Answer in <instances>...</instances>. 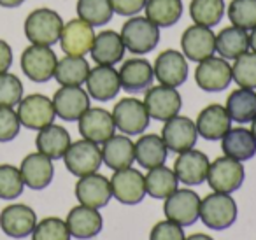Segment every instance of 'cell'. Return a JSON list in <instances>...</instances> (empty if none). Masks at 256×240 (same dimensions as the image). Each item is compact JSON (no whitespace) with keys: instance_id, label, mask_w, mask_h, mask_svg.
Returning a JSON list of instances; mask_svg holds the SVG:
<instances>
[{"instance_id":"c3c4849f","label":"cell","mask_w":256,"mask_h":240,"mask_svg":"<svg viewBox=\"0 0 256 240\" xmlns=\"http://www.w3.org/2000/svg\"><path fill=\"white\" fill-rule=\"evenodd\" d=\"M23 2H25V0H0V6L8 9H14V8H20Z\"/></svg>"},{"instance_id":"9a60e30c","label":"cell","mask_w":256,"mask_h":240,"mask_svg":"<svg viewBox=\"0 0 256 240\" xmlns=\"http://www.w3.org/2000/svg\"><path fill=\"white\" fill-rule=\"evenodd\" d=\"M95 32L93 26L88 25L82 20H70L68 23H64V28L60 34V46L62 51L68 56H84L92 51Z\"/></svg>"},{"instance_id":"ac0fdd59","label":"cell","mask_w":256,"mask_h":240,"mask_svg":"<svg viewBox=\"0 0 256 240\" xmlns=\"http://www.w3.org/2000/svg\"><path fill=\"white\" fill-rule=\"evenodd\" d=\"M54 112L64 121H78L90 109V95L81 86H62L53 96Z\"/></svg>"},{"instance_id":"ab89813d","label":"cell","mask_w":256,"mask_h":240,"mask_svg":"<svg viewBox=\"0 0 256 240\" xmlns=\"http://www.w3.org/2000/svg\"><path fill=\"white\" fill-rule=\"evenodd\" d=\"M232 78L240 88H256V53H244L232 65Z\"/></svg>"},{"instance_id":"2e32d148","label":"cell","mask_w":256,"mask_h":240,"mask_svg":"<svg viewBox=\"0 0 256 240\" xmlns=\"http://www.w3.org/2000/svg\"><path fill=\"white\" fill-rule=\"evenodd\" d=\"M37 224V214L32 207L25 204L8 205L0 212V228L8 236L12 238H25L32 235Z\"/></svg>"},{"instance_id":"f35d334b","label":"cell","mask_w":256,"mask_h":240,"mask_svg":"<svg viewBox=\"0 0 256 240\" xmlns=\"http://www.w3.org/2000/svg\"><path fill=\"white\" fill-rule=\"evenodd\" d=\"M226 12L234 26L244 30L256 28V0H232Z\"/></svg>"},{"instance_id":"6da1fadb","label":"cell","mask_w":256,"mask_h":240,"mask_svg":"<svg viewBox=\"0 0 256 240\" xmlns=\"http://www.w3.org/2000/svg\"><path fill=\"white\" fill-rule=\"evenodd\" d=\"M64 28L62 16L53 9H36L25 20V36L37 46H53L60 40Z\"/></svg>"},{"instance_id":"60d3db41","label":"cell","mask_w":256,"mask_h":240,"mask_svg":"<svg viewBox=\"0 0 256 240\" xmlns=\"http://www.w3.org/2000/svg\"><path fill=\"white\" fill-rule=\"evenodd\" d=\"M25 182L22 179L20 168L12 165H0V198L2 200H14L23 193Z\"/></svg>"},{"instance_id":"bcb514c9","label":"cell","mask_w":256,"mask_h":240,"mask_svg":"<svg viewBox=\"0 0 256 240\" xmlns=\"http://www.w3.org/2000/svg\"><path fill=\"white\" fill-rule=\"evenodd\" d=\"M148 0H110V8L120 16H136L144 11Z\"/></svg>"},{"instance_id":"1f68e13d","label":"cell","mask_w":256,"mask_h":240,"mask_svg":"<svg viewBox=\"0 0 256 240\" xmlns=\"http://www.w3.org/2000/svg\"><path fill=\"white\" fill-rule=\"evenodd\" d=\"M249 50L248 30L238 26H226L216 36V53L224 60H237Z\"/></svg>"},{"instance_id":"7c38bea8","label":"cell","mask_w":256,"mask_h":240,"mask_svg":"<svg viewBox=\"0 0 256 240\" xmlns=\"http://www.w3.org/2000/svg\"><path fill=\"white\" fill-rule=\"evenodd\" d=\"M144 106H146L151 120L165 123L179 114L182 107V98L176 88L160 84L154 88H148L146 96H144Z\"/></svg>"},{"instance_id":"681fc988","label":"cell","mask_w":256,"mask_h":240,"mask_svg":"<svg viewBox=\"0 0 256 240\" xmlns=\"http://www.w3.org/2000/svg\"><path fill=\"white\" fill-rule=\"evenodd\" d=\"M184 240H214L210 235H206V233H193V235L186 236Z\"/></svg>"},{"instance_id":"e0dca14e","label":"cell","mask_w":256,"mask_h":240,"mask_svg":"<svg viewBox=\"0 0 256 240\" xmlns=\"http://www.w3.org/2000/svg\"><path fill=\"white\" fill-rule=\"evenodd\" d=\"M182 54L190 62L200 64L216 53V36L210 28L202 25H193L184 30L181 37Z\"/></svg>"},{"instance_id":"74e56055","label":"cell","mask_w":256,"mask_h":240,"mask_svg":"<svg viewBox=\"0 0 256 240\" xmlns=\"http://www.w3.org/2000/svg\"><path fill=\"white\" fill-rule=\"evenodd\" d=\"M114 11L110 0H78V16L92 26H102L110 22Z\"/></svg>"},{"instance_id":"5b68a950","label":"cell","mask_w":256,"mask_h":240,"mask_svg":"<svg viewBox=\"0 0 256 240\" xmlns=\"http://www.w3.org/2000/svg\"><path fill=\"white\" fill-rule=\"evenodd\" d=\"M112 120L116 128L124 135H142L150 126V114L144 102L137 98H121L112 109Z\"/></svg>"},{"instance_id":"d6a6232c","label":"cell","mask_w":256,"mask_h":240,"mask_svg":"<svg viewBox=\"0 0 256 240\" xmlns=\"http://www.w3.org/2000/svg\"><path fill=\"white\" fill-rule=\"evenodd\" d=\"M224 109L235 123H251L256 118V93L248 88L235 90L228 95Z\"/></svg>"},{"instance_id":"f1b7e54d","label":"cell","mask_w":256,"mask_h":240,"mask_svg":"<svg viewBox=\"0 0 256 240\" xmlns=\"http://www.w3.org/2000/svg\"><path fill=\"white\" fill-rule=\"evenodd\" d=\"M221 149L224 156L237 162H248L256 154V138L248 128H230L221 138Z\"/></svg>"},{"instance_id":"3957f363","label":"cell","mask_w":256,"mask_h":240,"mask_svg":"<svg viewBox=\"0 0 256 240\" xmlns=\"http://www.w3.org/2000/svg\"><path fill=\"white\" fill-rule=\"evenodd\" d=\"M202 222L210 230L230 228L237 219V204L226 193H210L204 200H200V216Z\"/></svg>"},{"instance_id":"7dc6e473","label":"cell","mask_w":256,"mask_h":240,"mask_svg":"<svg viewBox=\"0 0 256 240\" xmlns=\"http://www.w3.org/2000/svg\"><path fill=\"white\" fill-rule=\"evenodd\" d=\"M12 65V50L6 40L0 39V74L9 70Z\"/></svg>"},{"instance_id":"8d00e7d4","label":"cell","mask_w":256,"mask_h":240,"mask_svg":"<svg viewBox=\"0 0 256 240\" xmlns=\"http://www.w3.org/2000/svg\"><path fill=\"white\" fill-rule=\"evenodd\" d=\"M224 14V0H192L190 16L195 25L212 28Z\"/></svg>"},{"instance_id":"4dcf8cb0","label":"cell","mask_w":256,"mask_h":240,"mask_svg":"<svg viewBox=\"0 0 256 240\" xmlns=\"http://www.w3.org/2000/svg\"><path fill=\"white\" fill-rule=\"evenodd\" d=\"M167 146H165L164 138L156 134H148L139 137L136 142V162L139 163L142 168H154L160 166L167 160Z\"/></svg>"},{"instance_id":"7a4b0ae2","label":"cell","mask_w":256,"mask_h":240,"mask_svg":"<svg viewBox=\"0 0 256 240\" xmlns=\"http://www.w3.org/2000/svg\"><path fill=\"white\" fill-rule=\"evenodd\" d=\"M121 40L124 50L134 54H148L160 42V28L146 16H134L121 28Z\"/></svg>"},{"instance_id":"7402d4cb","label":"cell","mask_w":256,"mask_h":240,"mask_svg":"<svg viewBox=\"0 0 256 240\" xmlns=\"http://www.w3.org/2000/svg\"><path fill=\"white\" fill-rule=\"evenodd\" d=\"M209 165L210 163L207 154L196 149H190L178 156V160L174 162V172L179 182L186 186H198L207 179Z\"/></svg>"},{"instance_id":"ee69618b","label":"cell","mask_w":256,"mask_h":240,"mask_svg":"<svg viewBox=\"0 0 256 240\" xmlns=\"http://www.w3.org/2000/svg\"><path fill=\"white\" fill-rule=\"evenodd\" d=\"M20 118L12 107L0 106V142H9L20 134Z\"/></svg>"},{"instance_id":"836d02e7","label":"cell","mask_w":256,"mask_h":240,"mask_svg":"<svg viewBox=\"0 0 256 240\" xmlns=\"http://www.w3.org/2000/svg\"><path fill=\"white\" fill-rule=\"evenodd\" d=\"M146 18L158 28L176 25L182 16V0H148Z\"/></svg>"},{"instance_id":"8fae6325","label":"cell","mask_w":256,"mask_h":240,"mask_svg":"<svg viewBox=\"0 0 256 240\" xmlns=\"http://www.w3.org/2000/svg\"><path fill=\"white\" fill-rule=\"evenodd\" d=\"M195 81L202 92L220 93L230 86L234 81L232 67L224 58H206L198 64L195 70Z\"/></svg>"},{"instance_id":"ba28073f","label":"cell","mask_w":256,"mask_h":240,"mask_svg":"<svg viewBox=\"0 0 256 240\" xmlns=\"http://www.w3.org/2000/svg\"><path fill=\"white\" fill-rule=\"evenodd\" d=\"M165 218L179 226H192L198 221L200 196L193 190H176L164 204Z\"/></svg>"},{"instance_id":"f907efd6","label":"cell","mask_w":256,"mask_h":240,"mask_svg":"<svg viewBox=\"0 0 256 240\" xmlns=\"http://www.w3.org/2000/svg\"><path fill=\"white\" fill-rule=\"evenodd\" d=\"M249 48L256 53V28H252L249 34Z\"/></svg>"},{"instance_id":"603a6c76","label":"cell","mask_w":256,"mask_h":240,"mask_svg":"<svg viewBox=\"0 0 256 240\" xmlns=\"http://www.w3.org/2000/svg\"><path fill=\"white\" fill-rule=\"evenodd\" d=\"M86 88H88V95L92 98L98 100V102H109L121 90L120 74L110 65H98L90 70L88 78H86Z\"/></svg>"},{"instance_id":"e575fe53","label":"cell","mask_w":256,"mask_h":240,"mask_svg":"<svg viewBox=\"0 0 256 240\" xmlns=\"http://www.w3.org/2000/svg\"><path fill=\"white\" fill-rule=\"evenodd\" d=\"M90 74V65L84 56H65L58 60L54 68V79L62 86H81Z\"/></svg>"},{"instance_id":"83f0119b","label":"cell","mask_w":256,"mask_h":240,"mask_svg":"<svg viewBox=\"0 0 256 240\" xmlns=\"http://www.w3.org/2000/svg\"><path fill=\"white\" fill-rule=\"evenodd\" d=\"M92 60L96 65H116L124 56V44L121 36L114 30H104L95 36L92 46Z\"/></svg>"},{"instance_id":"f546056e","label":"cell","mask_w":256,"mask_h":240,"mask_svg":"<svg viewBox=\"0 0 256 240\" xmlns=\"http://www.w3.org/2000/svg\"><path fill=\"white\" fill-rule=\"evenodd\" d=\"M70 134L60 124H48L39 130L36 138L37 151L46 154L51 160H60L65 156L68 146H70Z\"/></svg>"},{"instance_id":"9c48e42d","label":"cell","mask_w":256,"mask_h":240,"mask_svg":"<svg viewBox=\"0 0 256 240\" xmlns=\"http://www.w3.org/2000/svg\"><path fill=\"white\" fill-rule=\"evenodd\" d=\"M112 196L123 205H137L146 196V180L139 170L128 168L116 170L110 177Z\"/></svg>"},{"instance_id":"cb8c5ba5","label":"cell","mask_w":256,"mask_h":240,"mask_svg":"<svg viewBox=\"0 0 256 240\" xmlns=\"http://www.w3.org/2000/svg\"><path fill=\"white\" fill-rule=\"evenodd\" d=\"M65 222H67L70 235L79 240L93 238L104 228V219L98 208L86 207V205H78V207L70 208Z\"/></svg>"},{"instance_id":"52a82bcc","label":"cell","mask_w":256,"mask_h":240,"mask_svg":"<svg viewBox=\"0 0 256 240\" xmlns=\"http://www.w3.org/2000/svg\"><path fill=\"white\" fill-rule=\"evenodd\" d=\"M56 64L58 58L50 46L32 44L22 54V70L34 82H48L54 78Z\"/></svg>"},{"instance_id":"277c9868","label":"cell","mask_w":256,"mask_h":240,"mask_svg":"<svg viewBox=\"0 0 256 240\" xmlns=\"http://www.w3.org/2000/svg\"><path fill=\"white\" fill-rule=\"evenodd\" d=\"M246 179V170L242 162H237L228 156H221L216 158L209 165V172H207V182H209L210 190L216 193H226L232 194L242 186Z\"/></svg>"},{"instance_id":"8992f818","label":"cell","mask_w":256,"mask_h":240,"mask_svg":"<svg viewBox=\"0 0 256 240\" xmlns=\"http://www.w3.org/2000/svg\"><path fill=\"white\" fill-rule=\"evenodd\" d=\"M67 170L76 177H84L95 174L102 166V151L98 144L92 140H78L68 146L64 156Z\"/></svg>"},{"instance_id":"30bf717a","label":"cell","mask_w":256,"mask_h":240,"mask_svg":"<svg viewBox=\"0 0 256 240\" xmlns=\"http://www.w3.org/2000/svg\"><path fill=\"white\" fill-rule=\"evenodd\" d=\"M54 116H56V112H54L53 100L48 98L46 95H40V93L25 96L18 104L20 123L28 130H42L44 126L53 123Z\"/></svg>"},{"instance_id":"5bb4252c","label":"cell","mask_w":256,"mask_h":240,"mask_svg":"<svg viewBox=\"0 0 256 240\" xmlns=\"http://www.w3.org/2000/svg\"><path fill=\"white\" fill-rule=\"evenodd\" d=\"M153 72H154V78L160 81V84L178 88V86L184 84L186 79H188L190 74L188 60L179 51L167 50L158 54L156 62H154Z\"/></svg>"},{"instance_id":"4316f807","label":"cell","mask_w":256,"mask_h":240,"mask_svg":"<svg viewBox=\"0 0 256 240\" xmlns=\"http://www.w3.org/2000/svg\"><path fill=\"white\" fill-rule=\"evenodd\" d=\"M118 74H120L121 88L128 93H139L151 88L154 79L153 67L144 58H132L124 62Z\"/></svg>"},{"instance_id":"7bdbcfd3","label":"cell","mask_w":256,"mask_h":240,"mask_svg":"<svg viewBox=\"0 0 256 240\" xmlns=\"http://www.w3.org/2000/svg\"><path fill=\"white\" fill-rule=\"evenodd\" d=\"M23 98V84L14 74H0V106L14 107Z\"/></svg>"},{"instance_id":"4fadbf2b","label":"cell","mask_w":256,"mask_h":240,"mask_svg":"<svg viewBox=\"0 0 256 240\" xmlns=\"http://www.w3.org/2000/svg\"><path fill=\"white\" fill-rule=\"evenodd\" d=\"M162 138H164L168 151L181 154V152L195 148L198 132H196L195 123L190 118L178 114V116L165 121L164 128H162Z\"/></svg>"},{"instance_id":"484cf974","label":"cell","mask_w":256,"mask_h":240,"mask_svg":"<svg viewBox=\"0 0 256 240\" xmlns=\"http://www.w3.org/2000/svg\"><path fill=\"white\" fill-rule=\"evenodd\" d=\"M102 163L110 170H121L132 166L136 162V144L128 135H112L102 146Z\"/></svg>"},{"instance_id":"d590c367","label":"cell","mask_w":256,"mask_h":240,"mask_svg":"<svg viewBox=\"0 0 256 240\" xmlns=\"http://www.w3.org/2000/svg\"><path fill=\"white\" fill-rule=\"evenodd\" d=\"M144 180H146V194L153 198H167L178 190V176L172 168L165 165L154 166L150 172L144 176Z\"/></svg>"},{"instance_id":"d4e9b609","label":"cell","mask_w":256,"mask_h":240,"mask_svg":"<svg viewBox=\"0 0 256 240\" xmlns=\"http://www.w3.org/2000/svg\"><path fill=\"white\" fill-rule=\"evenodd\" d=\"M196 132L206 140H221L232 128V120L226 109L220 104H210L196 118Z\"/></svg>"},{"instance_id":"816d5d0a","label":"cell","mask_w":256,"mask_h":240,"mask_svg":"<svg viewBox=\"0 0 256 240\" xmlns=\"http://www.w3.org/2000/svg\"><path fill=\"white\" fill-rule=\"evenodd\" d=\"M251 134L254 135V138H256V118L251 121Z\"/></svg>"},{"instance_id":"ffe728a7","label":"cell","mask_w":256,"mask_h":240,"mask_svg":"<svg viewBox=\"0 0 256 240\" xmlns=\"http://www.w3.org/2000/svg\"><path fill=\"white\" fill-rule=\"evenodd\" d=\"M78 121L79 134L82 135V138L95 142V144H104L116 132L112 114L100 107H90Z\"/></svg>"},{"instance_id":"44dd1931","label":"cell","mask_w":256,"mask_h":240,"mask_svg":"<svg viewBox=\"0 0 256 240\" xmlns=\"http://www.w3.org/2000/svg\"><path fill=\"white\" fill-rule=\"evenodd\" d=\"M20 174H22V179L26 188L40 191L50 186L51 180H53V160L48 158L42 152H32V154L23 158L22 166H20Z\"/></svg>"},{"instance_id":"d6986e66","label":"cell","mask_w":256,"mask_h":240,"mask_svg":"<svg viewBox=\"0 0 256 240\" xmlns=\"http://www.w3.org/2000/svg\"><path fill=\"white\" fill-rule=\"evenodd\" d=\"M76 198L81 205L93 208H102L112 198L110 180L100 174H90V176L79 177L76 182Z\"/></svg>"},{"instance_id":"f6af8a7d","label":"cell","mask_w":256,"mask_h":240,"mask_svg":"<svg viewBox=\"0 0 256 240\" xmlns=\"http://www.w3.org/2000/svg\"><path fill=\"white\" fill-rule=\"evenodd\" d=\"M186 235L182 232V226L176 224L172 221H160L151 230L150 240H184Z\"/></svg>"},{"instance_id":"b9f144b4","label":"cell","mask_w":256,"mask_h":240,"mask_svg":"<svg viewBox=\"0 0 256 240\" xmlns=\"http://www.w3.org/2000/svg\"><path fill=\"white\" fill-rule=\"evenodd\" d=\"M72 235L67 222L60 218H46L37 222L32 232V240H70Z\"/></svg>"}]
</instances>
